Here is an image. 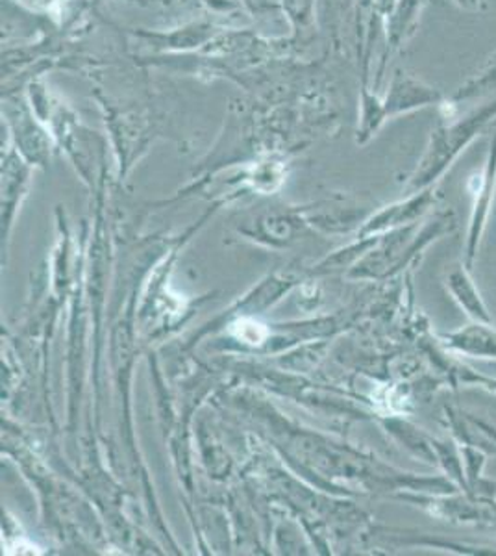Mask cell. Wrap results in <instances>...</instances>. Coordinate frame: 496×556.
<instances>
[{
	"label": "cell",
	"instance_id": "5",
	"mask_svg": "<svg viewBox=\"0 0 496 556\" xmlns=\"http://www.w3.org/2000/svg\"><path fill=\"white\" fill-rule=\"evenodd\" d=\"M453 371L463 384L478 386V388H482L485 392L496 395V377L478 374L476 369H472L467 364H456Z\"/></svg>",
	"mask_w": 496,
	"mask_h": 556
},
{
	"label": "cell",
	"instance_id": "7",
	"mask_svg": "<svg viewBox=\"0 0 496 556\" xmlns=\"http://www.w3.org/2000/svg\"><path fill=\"white\" fill-rule=\"evenodd\" d=\"M493 367H495V369H496V362H493Z\"/></svg>",
	"mask_w": 496,
	"mask_h": 556
},
{
	"label": "cell",
	"instance_id": "4",
	"mask_svg": "<svg viewBox=\"0 0 496 556\" xmlns=\"http://www.w3.org/2000/svg\"><path fill=\"white\" fill-rule=\"evenodd\" d=\"M232 332L236 338L249 345H262L269 336V330L256 319H239L233 323Z\"/></svg>",
	"mask_w": 496,
	"mask_h": 556
},
{
	"label": "cell",
	"instance_id": "6",
	"mask_svg": "<svg viewBox=\"0 0 496 556\" xmlns=\"http://www.w3.org/2000/svg\"><path fill=\"white\" fill-rule=\"evenodd\" d=\"M493 500L496 501V488H495V493H493Z\"/></svg>",
	"mask_w": 496,
	"mask_h": 556
},
{
	"label": "cell",
	"instance_id": "1",
	"mask_svg": "<svg viewBox=\"0 0 496 556\" xmlns=\"http://www.w3.org/2000/svg\"><path fill=\"white\" fill-rule=\"evenodd\" d=\"M445 414L453 440L459 445L476 447L485 455H496V425L459 406H446Z\"/></svg>",
	"mask_w": 496,
	"mask_h": 556
},
{
	"label": "cell",
	"instance_id": "2",
	"mask_svg": "<svg viewBox=\"0 0 496 556\" xmlns=\"http://www.w3.org/2000/svg\"><path fill=\"white\" fill-rule=\"evenodd\" d=\"M448 353L478 361L496 362V327L493 323L472 321L461 329L441 336Z\"/></svg>",
	"mask_w": 496,
	"mask_h": 556
},
{
	"label": "cell",
	"instance_id": "3",
	"mask_svg": "<svg viewBox=\"0 0 496 556\" xmlns=\"http://www.w3.org/2000/svg\"><path fill=\"white\" fill-rule=\"evenodd\" d=\"M446 290L453 295L454 301L458 303L459 308L466 312L471 321L493 323L489 311L485 306L484 298L478 290L474 280L471 277V269L461 264L454 267L453 271L446 277Z\"/></svg>",
	"mask_w": 496,
	"mask_h": 556
}]
</instances>
